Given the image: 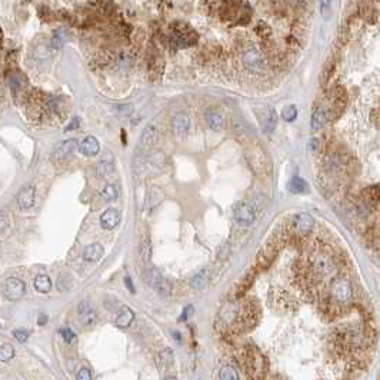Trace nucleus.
I'll use <instances>...</instances> for the list:
<instances>
[{"label": "nucleus", "instance_id": "obj_1", "mask_svg": "<svg viewBox=\"0 0 380 380\" xmlns=\"http://www.w3.org/2000/svg\"><path fill=\"white\" fill-rule=\"evenodd\" d=\"M243 364L251 380H265L268 374L269 362L256 346L247 345L242 352Z\"/></svg>", "mask_w": 380, "mask_h": 380}, {"label": "nucleus", "instance_id": "obj_2", "mask_svg": "<svg viewBox=\"0 0 380 380\" xmlns=\"http://www.w3.org/2000/svg\"><path fill=\"white\" fill-rule=\"evenodd\" d=\"M145 279H146L149 286L153 287L156 292H159V293L163 294V296H167V294L170 293V285H169V282L162 276V273H160L157 269L152 268L149 269V270H146Z\"/></svg>", "mask_w": 380, "mask_h": 380}, {"label": "nucleus", "instance_id": "obj_3", "mask_svg": "<svg viewBox=\"0 0 380 380\" xmlns=\"http://www.w3.org/2000/svg\"><path fill=\"white\" fill-rule=\"evenodd\" d=\"M157 142V129L153 124H147L143 129L138 142V152L142 155L149 153Z\"/></svg>", "mask_w": 380, "mask_h": 380}, {"label": "nucleus", "instance_id": "obj_4", "mask_svg": "<svg viewBox=\"0 0 380 380\" xmlns=\"http://www.w3.org/2000/svg\"><path fill=\"white\" fill-rule=\"evenodd\" d=\"M292 232L300 236H306L313 230L314 226V219L309 215V213H297L296 216L292 217Z\"/></svg>", "mask_w": 380, "mask_h": 380}, {"label": "nucleus", "instance_id": "obj_5", "mask_svg": "<svg viewBox=\"0 0 380 380\" xmlns=\"http://www.w3.org/2000/svg\"><path fill=\"white\" fill-rule=\"evenodd\" d=\"M332 296L333 299L340 303H346L352 300V286L347 279L339 277L332 285Z\"/></svg>", "mask_w": 380, "mask_h": 380}, {"label": "nucleus", "instance_id": "obj_6", "mask_svg": "<svg viewBox=\"0 0 380 380\" xmlns=\"http://www.w3.org/2000/svg\"><path fill=\"white\" fill-rule=\"evenodd\" d=\"M310 266L311 269L319 273V275H328L329 272L333 269V262L332 258L325 251H318L314 255H311L310 258Z\"/></svg>", "mask_w": 380, "mask_h": 380}, {"label": "nucleus", "instance_id": "obj_7", "mask_svg": "<svg viewBox=\"0 0 380 380\" xmlns=\"http://www.w3.org/2000/svg\"><path fill=\"white\" fill-rule=\"evenodd\" d=\"M243 65H244L246 69L251 70L255 73L265 72V69H266V63H265L263 56L258 50H253V49L247 50L243 54Z\"/></svg>", "mask_w": 380, "mask_h": 380}, {"label": "nucleus", "instance_id": "obj_8", "mask_svg": "<svg viewBox=\"0 0 380 380\" xmlns=\"http://www.w3.org/2000/svg\"><path fill=\"white\" fill-rule=\"evenodd\" d=\"M234 220L240 226H250L256 220V212L247 203H239L234 208Z\"/></svg>", "mask_w": 380, "mask_h": 380}, {"label": "nucleus", "instance_id": "obj_9", "mask_svg": "<svg viewBox=\"0 0 380 380\" xmlns=\"http://www.w3.org/2000/svg\"><path fill=\"white\" fill-rule=\"evenodd\" d=\"M26 292V285L19 277H10L5 285V294L9 300H19Z\"/></svg>", "mask_w": 380, "mask_h": 380}, {"label": "nucleus", "instance_id": "obj_10", "mask_svg": "<svg viewBox=\"0 0 380 380\" xmlns=\"http://www.w3.org/2000/svg\"><path fill=\"white\" fill-rule=\"evenodd\" d=\"M249 162H250L253 170L256 173H266L268 172V156L260 149L259 146L253 147L249 155Z\"/></svg>", "mask_w": 380, "mask_h": 380}, {"label": "nucleus", "instance_id": "obj_11", "mask_svg": "<svg viewBox=\"0 0 380 380\" xmlns=\"http://www.w3.org/2000/svg\"><path fill=\"white\" fill-rule=\"evenodd\" d=\"M78 314L79 320L83 326L86 328H90L93 326L96 322H97V314H96V310L92 307V304L86 300L80 303L78 306Z\"/></svg>", "mask_w": 380, "mask_h": 380}, {"label": "nucleus", "instance_id": "obj_12", "mask_svg": "<svg viewBox=\"0 0 380 380\" xmlns=\"http://www.w3.org/2000/svg\"><path fill=\"white\" fill-rule=\"evenodd\" d=\"M35 198H36V189L33 184H26L23 189L19 192L18 195V205L19 208L26 210L30 209L35 205Z\"/></svg>", "mask_w": 380, "mask_h": 380}, {"label": "nucleus", "instance_id": "obj_13", "mask_svg": "<svg viewBox=\"0 0 380 380\" xmlns=\"http://www.w3.org/2000/svg\"><path fill=\"white\" fill-rule=\"evenodd\" d=\"M76 149H78V142L75 139L65 140V142H61L60 145L53 150V159H57V160L66 159L68 156L75 153Z\"/></svg>", "mask_w": 380, "mask_h": 380}, {"label": "nucleus", "instance_id": "obj_14", "mask_svg": "<svg viewBox=\"0 0 380 380\" xmlns=\"http://www.w3.org/2000/svg\"><path fill=\"white\" fill-rule=\"evenodd\" d=\"M120 222V213L116 209H107L100 216V226L104 230H112Z\"/></svg>", "mask_w": 380, "mask_h": 380}, {"label": "nucleus", "instance_id": "obj_15", "mask_svg": "<svg viewBox=\"0 0 380 380\" xmlns=\"http://www.w3.org/2000/svg\"><path fill=\"white\" fill-rule=\"evenodd\" d=\"M329 119V110L325 107V106H318L314 109V112L311 114V120H310V128L311 130H319L322 129L326 123H328Z\"/></svg>", "mask_w": 380, "mask_h": 380}, {"label": "nucleus", "instance_id": "obj_16", "mask_svg": "<svg viewBox=\"0 0 380 380\" xmlns=\"http://www.w3.org/2000/svg\"><path fill=\"white\" fill-rule=\"evenodd\" d=\"M79 150L82 155L87 156V157H92V156H96L100 150V143L99 140L93 136H87L80 145H79Z\"/></svg>", "mask_w": 380, "mask_h": 380}, {"label": "nucleus", "instance_id": "obj_17", "mask_svg": "<svg viewBox=\"0 0 380 380\" xmlns=\"http://www.w3.org/2000/svg\"><path fill=\"white\" fill-rule=\"evenodd\" d=\"M172 129L176 135L184 136L190 130V119L186 114H176L172 119Z\"/></svg>", "mask_w": 380, "mask_h": 380}, {"label": "nucleus", "instance_id": "obj_18", "mask_svg": "<svg viewBox=\"0 0 380 380\" xmlns=\"http://www.w3.org/2000/svg\"><path fill=\"white\" fill-rule=\"evenodd\" d=\"M103 253L104 249L100 243H92V244L86 246V249L83 251V259L86 262H97V260L102 259Z\"/></svg>", "mask_w": 380, "mask_h": 380}, {"label": "nucleus", "instance_id": "obj_19", "mask_svg": "<svg viewBox=\"0 0 380 380\" xmlns=\"http://www.w3.org/2000/svg\"><path fill=\"white\" fill-rule=\"evenodd\" d=\"M277 124V114L273 109H269L268 112L263 114V117L260 119V126L265 133H272Z\"/></svg>", "mask_w": 380, "mask_h": 380}, {"label": "nucleus", "instance_id": "obj_20", "mask_svg": "<svg viewBox=\"0 0 380 380\" xmlns=\"http://www.w3.org/2000/svg\"><path fill=\"white\" fill-rule=\"evenodd\" d=\"M205 116H206V121H208L210 129L215 130V132L223 130V128H225V119H223V116L220 113L215 112V110H208Z\"/></svg>", "mask_w": 380, "mask_h": 380}, {"label": "nucleus", "instance_id": "obj_21", "mask_svg": "<svg viewBox=\"0 0 380 380\" xmlns=\"http://www.w3.org/2000/svg\"><path fill=\"white\" fill-rule=\"evenodd\" d=\"M135 319V311L133 309H130V307H123L120 310V313L117 314V318L114 320V323H116V326L117 328H129L130 325H132V322Z\"/></svg>", "mask_w": 380, "mask_h": 380}, {"label": "nucleus", "instance_id": "obj_22", "mask_svg": "<svg viewBox=\"0 0 380 380\" xmlns=\"http://www.w3.org/2000/svg\"><path fill=\"white\" fill-rule=\"evenodd\" d=\"M287 187H289V190H290L292 193H296V195L304 193V192H307V189H309L306 180L302 179V177H299V176L292 177V180L289 181V186H287Z\"/></svg>", "mask_w": 380, "mask_h": 380}, {"label": "nucleus", "instance_id": "obj_23", "mask_svg": "<svg viewBox=\"0 0 380 380\" xmlns=\"http://www.w3.org/2000/svg\"><path fill=\"white\" fill-rule=\"evenodd\" d=\"M35 289L40 293H47L52 289V280L47 275H39L35 279Z\"/></svg>", "mask_w": 380, "mask_h": 380}, {"label": "nucleus", "instance_id": "obj_24", "mask_svg": "<svg viewBox=\"0 0 380 380\" xmlns=\"http://www.w3.org/2000/svg\"><path fill=\"white\" fill-rule=\"evenodd\" d=\"M209 280V270L208 269H202L199 273H196L193 279H192V282H190V286L193 287V289H202V287H205V285L208 283Z\"/></svg>", "mask_w": 380, "mask_h": 380}, {"label": "nucleus", "instance_id": "obj_25", "mask_svg": "<svg viewBox=\"0 0 380 380\" xmlns=\"http://www.w3.org/2000/svg\"><path fill=\"white\" fill-rule=\"evenodd\" d=\"M114 170V164H113L112 157H103V160H100L97 164V173L99 176H109Z\"/></svg>", "mask_w": 380, "mask_h": 380}, {"label": "nucleus", "instance_id": "obj_26", "mask_svg": "<svg viewBox=\"0 0 380 380\" xmlns=\"http://www.w3.org/2000/svg\"><path fill=\"white\" fill-rule=\"evenodd\" d=\"M219 379L220 380H239V374L232 366H223L219 371Z\"/></svg>", "mask_w": 380, "mask_h": 380}, {"label": "nucleus", "instance_id": "obj_27", "mask_svg": "<svg viewBox=\"0 0 380 380\" xmlns=\"http://www.w3.org/2000/svg\"><path fill=\"white\" fill-rule=\"evenodd\" d=\"M117 196H119V190H117V187H116L114 184H107V186H104V189L102 190V198H103L104 200H107V202L117 199Z\"/></svg>", "mask_w": 380, "mask_h": 380}, {"label": "nucleus", "instance_id": "obj_28", "mask_svg": "<svg viewBox=\"0 0 380 380\" xmlns=\"http://www.w3.org/2000/svg\"><path fill=\"white\" fill-rule=\"evenodd\" d=\"M13 356H15V349H13V346L9 345V343L0 345V362H9Z\"/></svg>", "mask_w": 380, "mask_h": 380}, {"label": "nucleus", "instance_id": "obj_29", "mask_svg": "<svg viewBox=\"0 0 380 380\" xmlns=\"http://www.w3.org/2000/svg\"><path fill=\"white\" fill-rule=\"evenodd\" d=\"M332 8H333V0H320V13L325 20L332 18Z\"/></svg>", "mask_w": 380, "mask_h": 380}, {"label": "nucleus", "instance_id": "obj_30", "mask_svg": "<svg viewBox=\"0 0 380 380\" xmlns=\"http://www.w3.org/2000/svg\"><path fill=\"white\" fill-rule=\"evenodd\" d=\"M68 37H69V36H68V33H66V30H63V29L57 30L52 39L53 47H60V46H63V43L68 40Z\"/></svg>", "mask_w": 380, "mask_h": 380}, {"label": "nucleus", "instance_id": "obj_31", "mask_svg": "<svg viewBox=\"0 0 380 380\" xmlns=\"http://www.w3.org/2000/svg\"><path fill=\"white\" fill-rule=\"evenodd\" d=\"M251 282H253V275H251V273H249V275H246V276L243 277V280L240 282V286H239V289H237L236 296H237V297H242L243 294H244V292L250 287Z\"/></svg>", "mask_w": 380, "mask_h": 380}, {"label": "nucleus", "instance_id": "obj_32", "mask_svg": "<svg viewBox=\"0 0 380 380\" xmlns=\"http://www.w3.org/2000/svg\"><path fill=\"white\" fill-rule=\"evenodd\" d=\"M364 195H366V198L369 199L370 203H377L379 202V186L377 184L370 186L369 189L364 190Z\"/></svg>", "mask_w": 380, "mask_h": 380}, {"label": "nucleus", "instance_id": "obj_33", "mask_svg": "<svg viewBox=\"0 0 380 380\" xmlns=\"http://www.w3.org/2000/svg\"><path fill=\"white\" fill-rule=\"evenodd\" d=\"M282 117L285 121H293L297 117V109L294 106H287L282 110Z\"/></svg>", "mask_w": 380, "mask_h": 380}, {"label": "nucleus", "instance_id": "obj_34", "mask_svg": "<svg viewBox=\"0 0 380 380\" xmlns=\"http://www.w3.org/2000/svg\"><path fill=\"white\" fill-rule=\"evenodd\" d=\"M150 242H149V239H143L142 240V244H140V253H142V256H143V259L149 260L150 259Z\"/></svg>", "mask_w": 380, "mask_h": 380}, {"label": "nucleus", "instance_id": "obj_35", "mask_svg": "<svg viewBox=\"0 0 380 380\" xmlns=\"http://www.w3.org/2000/svg\"><path fill=\"white\" fill-rule=\"evenodd\" d=\"M13 337L20 343H25L29 339V333H27V330H23V329H16V330H13Z\"/></svg>", "mask_w": 380, "mask_h": 380}, {"label": "nucleus", "instance_id": "obj_36", "mask_svg": "<svg viewBox=\"0 0 380 380\" xmlns=\"http://www.w3.org/2000/svg\"><path fill=\"white\" fill-rule=\"evenodd\" d=\"M60 335L66 343H72V342L75 340V333H73V330L69 328H61Z\"/></svg>", "mask_w": 380, "mask_h": 380}, {"label": "nucleus", "instance_id": "obj_37", "mask_svg": "<svg viewBox=\"0 0 380 380\" xmlns=\"http://www.w3.org/2000/svg\"><path fill=\"white\" fill-rule=\"evenodd\" d=\"M78 380H92V373L87 367H82L78 373Z\"/></svg>", "mask_w": 380, "mask_h": 380}, {"label": "nucleus", "instance_id": "obj_38", "mask_svg": "<svg viewBox=\"0 0 380 380\" xmlns=\"http://www.w3.org/2000/svg\"><path fill=\"white\" fill-rule=\"evenodd\" d=\"M193 311H195L193 306H187V307H184V310H183V314H181V320L189 319L190 316L193 314Z\"/></svg>", "mask_w": 380, "mask_h": 380}, {"label": "nucleus", "instance_id": "obj_39", "mask_svg": "<svg viewBox=\"0 0 380 380\" xmlns=\"http://www.w3.org/2000/svg\"><path fill=\"white\" fill-rule=\"evenodd\" d=\"M9 225V222H8V217L5 216L3 213H0V232H3L6 227Z\"/></svg>", "mask_w": 380, "mask_h": 380}, {"label": "nucleus", "instance_id": "obj_40", "mask_svg": "<svg viewBox=\"0 0 380 380\" xmlns=\"http://www.w3.org/2000/svg\"><path fill=\"white\" fill-rule=\"evenodd\" d=\"M132 104H126V106H119L117 107V112H120L119 114H129L132 112Z\"/></svg>", "mask_w": 380, "mask_h": 380}, {"label": "nucleus", "instance_id": "obj_41", "mask_svg": "<svg viewBox=\"0 0 380 380\" xmlns=\"http://www.w3.org/2000/svg\"><path fill=\"white\" fill-rule=\"evenodd\" d=\"M124 283L128 286V289H129L132 293H135V286H133V282H132V279L129 276L124 277Z\"/></svg>", "mask_w": 380, "mask_h": 380}, {"label": "nucleus", "instance_id": "obj_42", "mask_svg": "<svg viewBox=\"0 0 380 380\" xmlns=\"http://www.w3.org/2000/svg\"><path fill=\"white\" fill-rule=\"evenodd\" d=\"M37 322H39V325H40V326H43V325H46V322H47V316H46V314H43V313H40V314H39V319H37Z\"/></svg>", "mask_w": 380, "mask_h": 380}, {"label": "nucleus", "instance_id": "obj_43", "mask_svg": "<svg viewBox=\"0 0 380 380\" xmlns=\"http://www.w3.org/2000/svg\"><path fill=\"white\" fill-rule=\"evenodd\" d=\"M164 380H177V379H176L174 376H169V377H166V379H164Z\"/></svg>", "mask_w": 380, "mask_h": 380}]
</instances>
